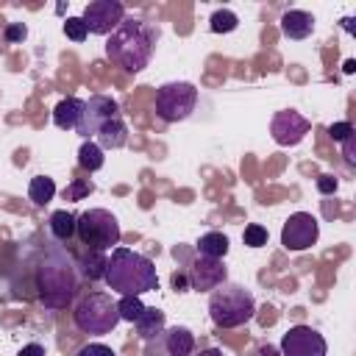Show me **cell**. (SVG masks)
Listing matches in <instances>:
<instances>
[{"mask_svg":"<svg viewBox=\"0 0 356 356\" xmlns=\"http://www.w3.org/2000/svg\"><path fill=\"white\" fill-rule=\"evenodd\" d=\"M47 228H50V236L64 245V242H70L75 236V214H70L67 209H58V211L50 214Z\"/></svg>","mask_w":356,"mask_h":356,"instance_id":"cell-19","label":"cell"},{"mask_svg":"<svg viewBox=\"0 0 356 356\" xmlns=\"http://www.w3.org/2000/svg\"><path fill=\"white\" fill-rule=\"evenodd\" d=\"M342 70H345V72H348V75H350V72H353V70H356V64H353V58H348V61H345V67H342Z\"/></svg>","mask_w":356,"mask_h":356,"instance_id":"cell-38","label":"cell"},{"mask_svg":"<svg viewBox=\"0 0 356 356\" xmlns=\"http://www.w3.org/2000/svg\"><path fill=\"white\" fill-rule=\"evenodd\" d=\"M64 33H67V39H72V42H83V39L89 36V31H86V25H83L81 17H67V19H64Z\"/></svg>","mask_w":356,"mask_h":356,"instance_id":"cell-27","label":"cell"},{"mask_svg":"<svg viewBox=\"0 0 356 356\" xmlns=\"http://www.w3.org/2000/svg\"><path fill=\"white\" fill-rule=\"evenodd\" d=\"M81 120H83V100H78V97H64V100L56 103V108H53V122H56V128H61V131H78Z\"/></svg>","mask_w":356,"mask_h":356,"instance_id":"cell-16","label":"cell"},{"mask_svg":"<svg viewBox=\"0 0 356 356\" xmlns=\"http://www.w3.org/2000/svg\"><path fill=\"white\" fill-rule=\"evenodd\" d=\"M314 31V17L303 8H289L281 14V33L286 39H306Z\"/></svg>","mask_w":356,"mask_h":356,"instance_id":"cell-15","label":"cell"},{"mask_svg":"<svg viewBox=\"0 0 356 356\" xmlns=\"http://www.w3.org/2000/svg\"><path fill=\"white\" fill-rule=\"evenodd\" d=\"M103 281L120 295H145L159 289L156 264L131 248H114L111 256H106Z\"/></svg>","mask_w":356,"mask_h":356,"instance_id":"cell-1","label":"cell"},{"mask_svg":"<svg viewBox=\"0 0 356 356\" xmlns=\"http://www.w3.org/2000/svg\"><path fill=\"white\" fill-rule=\"evenodd\" d=\"M17 356H47V353H44V345H39V342H28V345L19 348Z\"/></svg>","mask_w":356,"mask_h":356,"instance_id":"cell-34","label":"cell"},{"mask_svg":"<svg viewBox=\"0 0 356 356\" xmlns=\"http://www.w3.org/2000/svg\"><path fill=\"white\" fill-rule=\"evenodd\" d=\"M197 86L189 81H170L156 89V117L161 122H181L195 111Z\"/></svg>","mask_w":356,"mask_h":356,"instance_id":"cell-7","label":"cell"},{"mask_svg":"<svg viewBox=\"0 0 356 356\" xmlns=\"http://www.w3.org/2000/svg\"><path fill=\"white\" fill-rule=\"evenodd\" d=\"M172 289L175 292H186L189 289V278H186V273H172Z\"/></svg>","mask_w":356,"mask_h":356,"instance_id":"cell-35","label":"cell"},{"mask_svg":"<svg viewBox=\"0 0 356 356\" xmlns=\"http://www.w3.org/2000/svg\"><path fill=\"white\" fill-rule=\"evenodd\" d=\"M256 356H281V350L275 345H259L256 348Z\"/></svg>","mask_w":356,"mask_h":356,"instance_id":"cell-36","label":"cell"},{"mask_svg":"<svg viewBox=\"0 0 356 356\" xmlns=\"http://www.w3.org/2000/svg\"><path fill=\"white\" fill-rule=\"evenodd\" d=\"M209 28H211V33H231L239 28V17L231 8H217L209 17Z\"/></svg>","mask_w":356,"mask_h":356,"instance_id":"cell-24","label":"cell"},{"mask_svg":"<svg viewBox=\"0 0 356 356\" xmlns=\"http://www.w3.org/2000/svg\"><path fill=\"white\" fill-rule=\"evenodd\" d=\"M256 314V300L242 284L222 281L209 295V317L217 328H239Z\"/></svg>","mask_w":356,"mask_h":356,"instance_id":"cell-4","label":"cell"},{"mask_svg":"<svg viewBox=\"0 0 356 356\" xmlns=\"http://www.w3.org/2000/svg\"><path fill=\"white\" fill-rule=\"evenodd\" d=\"M164 323H167V317H164L161 309H156V306H145L142 317L134 323V325H136V337H139L142 342L156 339V337L164 334Z\"/></svg>","mask_w":356,"mask_h":356,"instance_id":"cell-18","label":"cell"},{"mask_svg":"<svg viewBox=\"0 0 356 356\" xmlns=\"http://www.w3.org/2000/svg\"><path fill=\"white\" fill-rule=\"evenodd\" d=\"M75 236L89 248V250H111L120 245V222L111 211L106 209H86L83 214L75 217Z\"/></svg>","mask_w":356,"mask_h":356,"instance_id":"cell-6","label":"cell"},{"mask_svg":"<svg viewBox=\"0 0 356 356\" xmlns=\"http://www.w3.org/2000/svg\"><path fill=\"white\" fill-rule=\"evenodd\" d=\"M72 323L81 334H111L120 323L117 300L108 292H86L72 309Z\"/></svg>","mask_w":356,"mask_h":356,"instance_id":"cell-5","label":"cell"},{"mask_svg":"<svg viewBox=\"0 0 356 356\" xmlns=\"http://www.w3.org/2000/svg\"><path fill=\"white\" fill-rule=\"evenodd\" d=\"M350 134H353V125L350 122H331L328 125V136L337 139V142H345Z\"/></svg>","mask_w":356,"mask_h":356,"instance_id":"cell-31","label":"cell"},{"mask_svg":"<svg viewBox=\"0 0 356 356\" xmlns=\"http://www.w3.org/2000/svg\"><path fill=\"white\" fill-rule=\"evenodd\" d=\"M28 36V28H25V22H8L6 28H3V39L8 42V44H17V42H22Z\"/></svg>","mask_w":356,"mask_h":356,"instance_id":"cell-29","label":"cell"},{"mask_svg":"<svg viewBox=\"0 0 356 356\" xmlns=\"http://www.w3.org/2000/svg\"><path fill=\"white\" fill-rule=\"evenodd\" d=\"M342 156H345V164L348 167H356V134H350L342 142Z\"/></svg>","mask_w":356,"mask_h":356,"instance_id":"cell-32","label":"cell"},{"mask_svg":"<svg viewBox=\"0 0 356 356\" xmlns=\"http://www.w3.org/2000/svg\"><path fill=\"white\" fill-rule=\"evenodd\" d=\"M153 44H156V33L147 28V22H142L136 17H125L108 33L106 56L128 72H142L150 64Z\"/></svg>","mask_w":356,"mask_h":356,"instance_id":"cell-2","label":"cell"},{"mask_svg":"<svg viewBox=\"0 0 356 356\" xmlns=\"http://www.w3.org/2000/svg\"><path fill=\"white\" fill-rule=\"evenodd\" d=\"M164 356H195V334L184 325H175L164 331Z\"/></svg>","mask_w":356,"mask_h":356,"instance_id":"cell-17","label":"cell"},{"mask_svg":"<svg viewBox=\"0 0 356 356\" xmlns=\"http://www.w3.org/2000/svg\"><path fill=\"white\" fill-rule=\"evenodd\" d=\"M78 356H117V353L108 345H103V342H89V345H83L78 350Z\"/></svg>","mask_w":356,"mask_h":356,"instance_id":"cell-30","label":"cell"},{"mask_svg":"<svg viewBox=\"0 0 356 356\" xmlns=\"http://www.w3.org/2000/svg\"><path fill=\"white\" fill-rule=\"evenodd\" d=\"M81 273H83L89 281L103 278V273H106V253H103V250H89V248H86V256L81 259Z\"/></svg>","mask_w":356,"mask_h":356,"instance_id":"cell-23","label":"cell"},{"mask_svg":"<svg viewBox=\"0 0 356 356\" xmlns=\"http://www.w3.org/2000/svg\"><path fill=\"white\" fill-rule=\"evenodd\" d=\"M36 289H39V300L47 309H64L72 300L78 289V275L70 253H64L61 248H53L50 253H44L36 273Z\"/></svg>","mask_w":356,"mask_h":356,"instance_id":"cell-3","label":"cell"},{"mask_svg":"<svg viewBox=\"0 0 356 356\" xmlns=\"http://www.w3.org/2000/svg\"><path fill=\"white\" fill-rule=\"evenodd\" d=\"M78 164H81V170H86V172H97V170L106 164V156H103V150H100L92 139H86V142L78 147Z\"/></svg>","mask_w":356,"mask_h":356,"instance_id":"cell-21","label":"cell"},{"mask_svg":"<svg viewBox=\"0 0 356 356\" xmlns=\"http://www.w3.org/2000/svg\"><path fill=\"white\" fill-rule=\"evenodd\" d=\"M317 239H320V222H317L314 214L295 211V214L286 217V222L281 228V245H284V250L300 253V250H309Z\"/></svg>","mask_w":356,"mask_h":356,"instance_id":"cell-8","label":"cell"},{"mask_svg":"<svg viewBox=\"0 0 356 356\" xmlns=\"http://www.w3.org/2000/svg\"><path fill=\"white\" fill-rule=\"evenodd\" d=\"M309 128H312V122H309L300 111H295V108L275 111L273 120H270V134H273V139H275L278 145H284V147H292V145L303 142V136L309 134Z\"/></svg>","mask_w":356,"mask_h":356,"instance_id":"cell-11","label":"cell"},{"mask_svg":"<svg viewBox=\"0 0 356 356\" xmlns=\"http://www.w3.org/2000/svg\"><path fill=\"white\" fill-rule=\"evenodd\" d=\"M186 278H189V289H195V292H211L214 286H220L222 281H228V267L222 264V259L197 256V259L189 261Z\"/></svg>","mask_w":356,"mask_h":356,"instance_id":"cell-12","label":"cell"},{"mask_svg":"<svg viewBox=\"0 0 356 356\" xmlns=\"http://www.w3.org/2000/svg\"><path fill=\"white\" fill-rule=\"evenodd\" d=\"M317 192L320 195H334L337 192V178L334 175H320L317 178Z\"/></svg>","mask_w":356,"mask_h":356,"instance_id":"cell-33","label":"cell"},{"mask_svg":"<svg viewBox=\"0 0 356 356\" xmlns=\"http://www.w3.org/2000/svg\"><path fill=\"white\" fill-rule=\"evenodd\" d=\"M267 239H270V234H267V228L259 225V222H250V225H245V231H242V242H245L248 248H264Z\"/></svg>","mask_w":356,"mask_h":356,"instance_id":"cell-26","label":"cell"},{"mask_svg":"<svg viewBox=\"0 0 356 356\" xmlns=\"http://www.w3.org/2000/svg\"><path fill=\"white\" fill-rule=\"evenodd\" d=\"M81 19H83L89 33L108 36L125 19V6L117 3V0H92V3H86Z\"/></svg>","mask_w":356,"mask_h":356,"instance_id":"cell-10","label":"cell"},{"mask_svg":"<svg viewBox=\"0 0 356 356\" xmlns=\"http://www.w3.org/2000/svg\"><path fill=\"white\" fill-rule=\"evenodd\" d=\"M114 114H120V106H117L108 95H92L89 100H83V120H81V125H78V134L92 136L95 128H97L100 122H106L108 117H114Z\"/></svg>","mask_w":356,"mask_h":356,"instance_id":"cell-13","label":"cell"},{"mask_svg":"<svg viewBox=\"0 0 356 356\" xmlns=\"http://www.w3.org/2000/svg\"><path fill=\"white\" fill-rule=\"evenodd\" d=\"M92 136H95V145H97L100 150H120V147L128 142V128H125L122 114H114V117H108L106 122H100Z\"/></svg>","mask_w":356,"mask_h":356,"instance_id":"cell-14","label":"cell"},{"mask_svg":"<svg viewBox=\"0 0 356 356\" xmlns=\"http://www.w3.org/2000/svg\"><path fill=\"white\" fill-rule=\"evenodd\" d=\"M278 350L281 356H325L328 345H325V337L312 325H292L281 337Z\"/></svg>","mask_w":356,"mask_h":356,"instance_id":"cell-9","label":"cell"},{"mask_svg":"<svg viewBox=\"0 0 356 356\" xmlns=\"http://www.w3.org/2000/svg\"><path fill=\"white\" fill-rule=\"evenodd\" d=\"M197 356H222V350H220V348H206V350H200Z\"/></svg>","mask_w":356,"mask_h":356,"instance_id":"cell-37","label":"cell"},{"mask_svg":"<svg viewBox=\"0 0 356 356\" xmlns=\"http://www.w3.org/2000/svg\"><path fill=\"white\" fill-rule=\"evenodd\" d=\"M53 195H56V181H53V178H47V175H36V178H31V184H28V197H31L36 206L50 203Z\"/></svg>","mask_w":356,"mask_h":356,"instance_id":"cell-22","label":"cell"},{"mask_svg":"<svg viewBox=\"0 0 356 356\" xmlns=\"http://www.w3.org/2000/svg\"><path fill=\"white\" fill-rule=\"evenodd\" d=\"M117 312H120V320L136 323V320L142 317V312H145V303H142L139 295H122V298L117 300Z\"/></svg>","mask_w":356,"mask_h":356,"instance_id":"cell-25","label":"cell"},{"mask_svg":"<svg viewBox=\"0 0 356 356\" xmlns=\"http://www.w3.org/2000/svg\"><path fill=\"white\" fill-rule=\"evenodd\" d=\"M92 189H95V186H92L89 178H75V181L64 189V200H81V197H86Z\"/></svg>","mask_w":356,"mask_h":356,"instance_id":"cell-28","label":"cell"},{"mask_svg":"<svg viewBox=\"0 0 356 356\" xmlns=\"http://www.w3.org/2000/svg\"><path fill=\"white\" fill-rule=\"evenodd\" d=\"M195 248H197V256H206V259H225V253H228V236L220 234V231H209V234H203V236L195 242Z\"/></svg>","mask_w":356,"mask_h":356,"instance_id":"cell-20","label":"cell"}]
</instances>
